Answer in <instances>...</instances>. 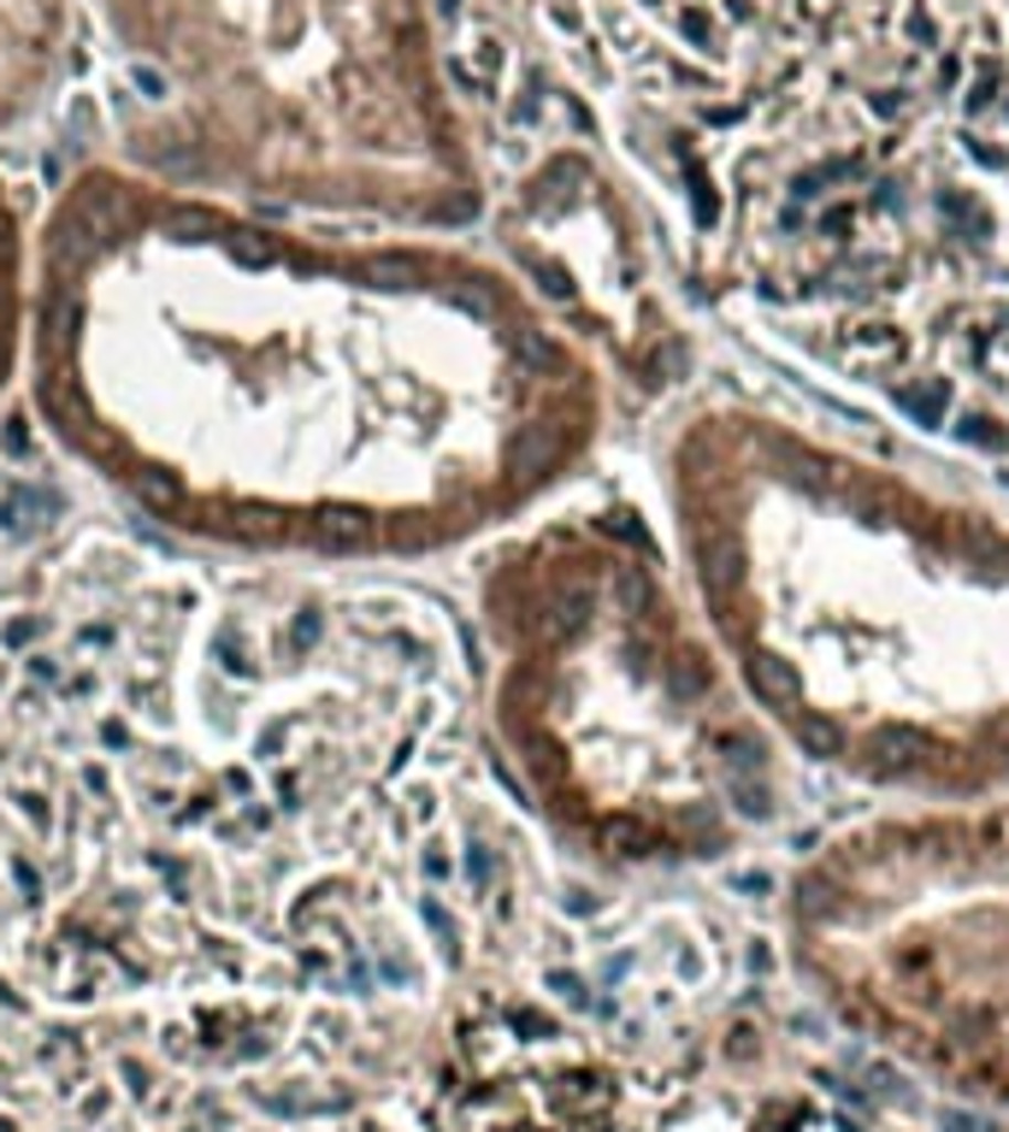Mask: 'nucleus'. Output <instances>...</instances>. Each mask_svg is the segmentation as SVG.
Masks as SVG:
<instances>
[{"mask_svg": "<svg viewBox=\"0 0 1009 1132\" xmlns=\"http://www.w3.org/2000/svg\"><path fill=\"white\" fill-rule=\"evenodd\" d=\"M956 437L974 442V449H1003V431L986 414H963V419H956Z\"/></svg>", "mask_w": 1009, "mask_h": 1132, "instance_id": "6e6552de", "label": "nucleus"}, {"mask_svg": "<svg viewBox=\"0 0 1009 1132\" xmlns=\"http://www.w3.org/2000/svg\"><path fill=\"white\" fill-rule=\"evenodd\" d=\"M732 802H739L744 820H767V814H774V797H767V784L756 773H732Z\"/></svg>", "mask_w": 1009, "mask_h": 1132, "instance_id": "0eeeda50", "label": "nucleus"}, {"mask_svg": "<svg viewBox=\"0 0 1009 1132\" xmlns=\"http://www.w3.org/2000/svg\"><path fill=\"white\" fill-rule=\"evenodd\" d=\"M797 744L809 749L815 761H827V755H838V749H845V731H838L827 714H797Z\"/></svg>", "mask_w": 1009, "mask_h": 1132, "instance_id": "423d86ee", "label": "nucleus"}, {"mask_svg": "<svg viewBox=\"0 0 1009 1132\" xmlns=\"http://www.w3.org/2000/svg\"><path fill=\"white\" fill-rule=\"evenodd\" d=\"M903 407L921 419V431H938L945 414H950V384H945V377H927L921 389H903Z\"/></svg>", "mask_w": 1009, "mask_h": 1132, "instance_id": "39448f33", "label": "nucleus"}, {"mask_svg": "<svg viewBox=\"0 0 1009 1132\" xmlns=\"http://www.w3.org/2000/svg\"><path fill=\"white\" fill-rule=\"evenodd\" d=\"M30 331H36V236L24 231L0 183V407L24 396Z\"/></svg>", "mask_w": 1009, "mask_h": 1132, "instance_id": "f03ea898", "label": "nucleus"}, {"mask_svg": "<svg viewBox=\"0 0 1009 1132\" xmlns=\"http://www.w3.org/2000/svg\"><path fill=\"white\" fill-rule=\"evenodd\" d=\"M921 755H927V737H921L915 726H903V719H885V726H874L862 737V767H868V773H880V779L910 773Z\"/></svg>", "mask_w": 1009, "mask_h": 1132, "instance_id": "7ed1b4c3", "label": "nucleus"}, {"mask_svg": "<svg viewBox=\"0 0 1009 1132\" xmlns=\"http://www.w3.org/2000/svg\"><path fill=\"white\" fill-rule=\"evenodd\" d=\"M686 30H691V42L709 47V19H703V12H686Z\"/></svg>", "mask_w": 1009, "mask_h": 1132, "instance_id": "1a4fd4ad", "label": "nucleus"}, {"mask_svg": "<svg viewBox=\"0 0 1009 1132\" xmlns=\"http://www.w3.org/2000/svg\"><path fill=\"white\" fill-rule=\"evenodd\" d=\"M24 402L130 520L278 566L437 560L591 437L567 342L467 254L118 171L77 178L36 236Z\"/></svg>", "mask_w": 1009, "mask_h": 1132, "instance_id": "f257e3e1", "label": "nucleus"}, {"mask_svg": "<svg viewBox=\"0 0 1009 1132\" xmlns=\"http://www.w3.org/2000/svg\"><path fill=\"white\" fill-rule=\"evenodd\" d=\"M744 679H750V691H756L762 702H774V708H797V696H803L797 666H792V661H779L774 649H750Z\"/></svg>", "mask_w": 1009, "mask_h": 1132, "instance_id": "20e7f679", "label": "nucleus"}]
</instances>
